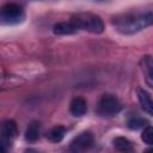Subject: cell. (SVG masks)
<instances>
[{"label": "cell", "instance_id": "6da1fadb", "mask_svg": "<svg viewBox=\"0 0 153 153\" xmlns=\"http://www.w3.org/2000/svg\"><path fill=\"white\" fill-rule=\"evenodd\" d=\"M153 24L152 12L127 13L114 20V25L121 33H135Z\"/></svg>", "mask_w": 153, "mask_h": 153}, {"label": "cell", "instance_id": "7a4b0ae2", "mask_svg": "<svg viewBox=\"0 0 153 153\" xmlns=\"http://www.w3.org/2000/svg\"><path fill=\"white\" fill-rule=\"evenodd\" d=\"M71 22L76 26L78 30H85L92 33H102L104 31L103 20L91 13H79L72 17Z\"/></svg>", "mask_w": 153, "mask_h": 153}, {"label": "cell", "instance_id": "3957f363", "mask_svg": "<svg viewBox=\"0 0 153 153\" xmlns=\"http://www.w3.org/2000/svg\"><path fill=\"white\" fill-rule=\"evenodd\" d=\"M121 111V103L114 94H103L97 105V112L100 116H114Z\"/></svg>", "mask_w": 153, "mask_h": 153}, {"label": "cell", "instance_id": "277c9868", "mask_svg": "<svg viewBox=\"0 0 153 153\" xmlns=\"http://www.w3.org/2000/svg\"><path fill=\"white\" fill-rule=\"evenodd\" d=\"M24 19V11L17 4H7L1 10V20L5 24H18Z\"/></svg>", "mask_w": 153, "mask_h": 153}, {"label": "cell", "instance_id": "5b68a950", "mask_svg": "<svg viewBox=\"0 0 153 153\" xmlns=\"http://www.w3.org/2000/svg\"><path fill=\"white\" fill-rule=\"evenodd\" d=\"M93 143V135L91 131H84L75 136L71 142V149L74 152H81L88 149Z\"/></svg>", "mask_w": 153, "mask_h": 153}, {"label": "cell", "instance_id": "8992f818", "mask_svg": "<svg viewBox=\"0 0 153 153\" xmlns=\"http://www.w3.org/2000/svg\"><path fill=\"white\" fill-rule=\"evenodd\" d=\"M17 135V124L14 121H5L1 124V143H2V148L6 149L7 145L10 146L12 140L16 137Z\"/></svg>", "mask_w": 153, "mask_h": 153}, {"label": "cell", "instance_id": "52a82bcc", "mask_svg": "<svg viewBox=\"0 0 153 153\" xmlns=\"http://www.w3.org/2000/svg\"><path fill=\"white\" fill-rule=\"evenodd\" d=\"M69 111L75 117L84 116L86 114V111H87V103H86V100L84 98H81V97L73 98L71 104H69Z\"/></svg>", "mask_w": 153, "mask_h": 153}, {"label": "cell", "instance_id": "ba28073f", "mask_svg": "<svg viewBox=\"0 0 153 153\" xmlns=\"http://www.w3.org/2000/svg\"><path fill=\"white\" fill-rule=\"evenodd\" d=\"M141 69L145 74L147 85L153 87V57L152 56H143L141 59Z\"/></svg>", "mask_w": 153, "mask_h": 153}, {"label": "cell", "instance_id": "9c48e42d", "mask_svg": "<svg viewBox=\"0 0 153 153\" xmlns=\"http://www.w3.org/2000/svg\"><path fill=\"white\" fill-rule=\"evenodd\" d=\"M137 98H139V102L141 104V108L148 112L149 115L153 116V99L151 98L149 93L147 91H145L143 88H139L137 90Z\"/></svg>", "mask_w": 153, "mask_h": 153}, {"label": "cell", "instance_id": "30bf717a", "mask_svg": "<svg viewBox=\"0 0 153 153\" xmlns=\"http://www.w3.org/2000/svg\"><path fill=\"white\" fill-rule=\"evenodd\" d=\"M53 31L55 35H72L75 33L78 29L72 22H61L53 26Z\"/></svg>", "mask_w": 153, "mask_h": 153}, {"label": "cell", "instance_id": "8fae6325", "mask_svg": "<svg viewBox=\"0 0 153 153\" xmlns=\"http://www.w3.org/2000/svg\"><path fill=\"white\" fill-rule=\"evenodd\" d=\"M39 133H41L39 123L38 122H32L25 131V140L29 141V142H35L36 140H38Z\"/></svg>", "mask_w": 153, "mask_h": 153}, {"label": "cell", "instance_id": "7c38bea8", "mask_svg": "<svg viewBox=\"0 0 153 153\" xmlns=\"http://www.w3.org/2000/svg\"><path fill=\"white\" fill-rule=\"evenodd\" d=\"M114 146L116 149L121 151V152H131L133 151V145L131 142L123 136H118L114 140Z\"/></svg>", "mask_w": 153, "mask_h": 153}, {"label": "cell", "instance_id": "4fadbf2b", "mask_svg": "<svg viewBox=\"0 0 153 153\" xmlns=\"http://www.w3.org/2000/svg\"><path fill=\"white\" fill-rule=\"evenodd\" d=\"M65 134H66V129L62 126H56L50 130L48 137L51 142H60L65 137Z\"/></svg>", "mask_w": 153, "mask_h": 153}, {"label": "cell", "instance_id": "5bb4252c", "mask_svg": "<svg viewBox=\"0 0 153 153\" xmlns=\"http://www.w3.org/2000/svg\"><path fill=\"white\" fill-rule=\"evenodd\" d=\"M146 123H147L146 120H143V118H139V117H134V118H130V120L128 121L127 126H128V128L131 129V130H137V129L142 128Z\"/></svg>", "mask_w": 153, "mask_h": 153}, {"label": "cell", "instance_id": "9a60e30c", "mask_svg": "<svg viewBox=\"0 0 153 153\" xmlns=\"http://www.w3.org/2000/svg\"><path fill=\"white\" fill-rule=\"evenodd\" d=\"M141 139L145 143L153 145V127H151V126L146 127L141 134Z\"/></svg>", "mask_w": 153, "mask_h": 153}]
</instances>
